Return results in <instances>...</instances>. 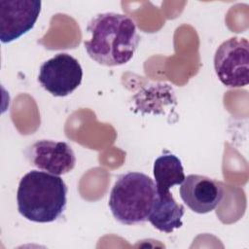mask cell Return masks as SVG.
I'll list each match as a JSON object with an SVG mask.
<instances>
[{
	"label": "cell",
	"instance_id": "1",
	"mask_svg": "<svg viewBox=\"0 0 249 249\" xmlns=\"http://www.w3.org/2000/svg\"><path fill=\"white\" fill-rule=\"evenodd\" d=\"M87 31L90 34V38L84 42L87 53L104 66L127 63L140 42L134 20L124 14H98L89 20Z\"/></svg>",
	"mask_w": 249,
	"mask_h": 249
},
{
	"label": "cell",
	"instance_id": "2",
	"mask_svg": "<svg viewBox=\"0 0 249 249\" xmlns=\"http://www.w3.org/2000/svg\"><path fill=\"white\" fill-rule=\"evenodd\" d=\"M67 192V186L60 176L43 170H31L19 181L18 210L28 221L52 223L64 212Z\"/></svg>",
	"mask_w": 249,
	"mask_h": 249
},
{
	"label": "cell",
	"instance_id": "3",
	"mask_svg": "<svg viewBox=\"0 0 249 249\" xmlns=\"http://www.w3.org/2000/svg\"><path fill=\"white\" fill-rule=\"evenodd\" d=\"M156 195V184L151 177L131 171L118 177L111 190L108 206L121 224H142L148 221Z\"/></svg>",
	"mask_w": 249,
	"mask_h": 249
},
{
	"label": "cell",
	"instance_id": "4",
	"mask_svg": "<svg viewBox=\"0 0 249 249\" xmlns=\"http://www.w3.org/2000/svg\"><path fill=\"white\" fill-rule=\"evenodd\" d=\"M214 69L220 82L228 88H242L249 83V42L231 37L224 41L214 54Z\"/></svg>",
	"mask_w": 249,
	"mask_h": 249
},
{
	"label": "cell",
	"instance_id": "5",
	"mask_svg": "<svg viewBox=\"0 0 249 249\" xmlns=\"http://www.w3.org/2000/svg\"><path fill=\"white\" fill-rule=\"evenodd\" d=\"M83 69L72 55L60 53L46 60L40 67L38 82L44 89L56 97L72 93L82 83Z\"/></svg>",
	"mask_w": 249,
	"mask_h": 249
},
{
	"label": "cell",
	"instance_id": "6",
	"mask_svg": "<svg viewBox=\"0 0 249 249\" xmlns=\"http://www.w3.org/2000/svg\"><path fill=\"white\" fill-rule=\"evenodd\" d=\"M41 6L38 0H1V42L11 43L30 31L39 18Z\"/></svg>",
	"mask_w": 249,
	"mask_h": 249
},
{
	"label": "cell",
	"instance_id": "7",
	"mask_svg": "<svg viewBox=\"0 0 249 249\" xmlns=\"http://www.w3.org/2000/svg\"><path fill=\"white\" fill-rule=\"evenodd\" d=\"M25 157L38 169L57 176L70 172L76 164L73 149L63 141H36L25 150Z\"/></svg>",
	"mask_w": 249,
	"mask_h": 249
},
{
	"label": "cell",
	"instance_id": "8",
	"mask_svg": "<svg viewBox=\"0 0 249 249\" xmlns=\"http://www.w3.org/2000/svg\"><path fill=\"white\" fill-rule=\"evenodd\" d=\"M179 193L184 203L198 214L213 211L224 196L221 183L198 174H190L185 177Z\"/></svg>",
	"mask_w": 249,
	"mask_h": 249
},
{
	"label": "cell",
	"instance_id": "9",
	"mask_svg": "<svg viewBox=\"0 0 249 249\" xmlns=\"http://www.w3.org/2000/svg\"><path fill=\"white\" fill-rule=\"evenodd\" d=\"M184 214V205L177 203L170 192L157 193L148 221L160 231L170 233L182 227Z\"/></svg>",
	"mask_w": 249,
	"mask_h": 249
},
{
	"label": "cell",
	"instance_id": "10",
	"mask_svg": "<svg viewBox=\"0 0 249 249\" xmlns=\"http://www.w3.org/2000/svg\"><path fill=\"white\" fill-rule=\"evenodd\" d=\"M153 173L157 193L170 192V188L181 185L186 177L181 160L166 151L156 159Z\"/></svg>",
	"mask_w": 249,
	"mask_h": 249
}]
</instances>
